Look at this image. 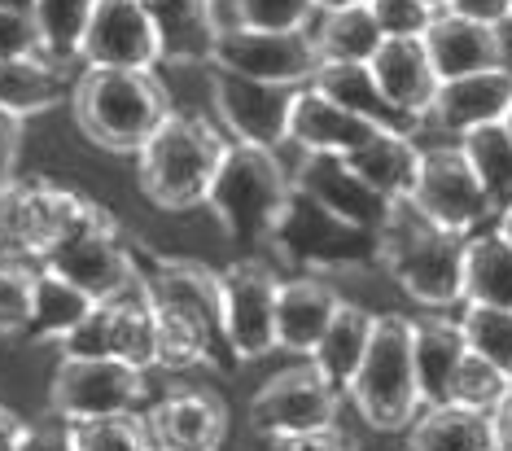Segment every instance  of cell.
Returning <instances> with one entry per match:
<instances>
[{"instance_id":"obj_41","label":"cell","mask_w":512,"mask_h":451,"mask_svg":"<svg viewBox=\"0 0 512 451\" xmlns=\"http://www.w3.org/2000/svg\"><path fill=\"white\" fill-rule=\"evenodd\" d=\"M232 27L246 31H307L316 18V0H228Z\"/></svg>"},{"instance_id":"obj_22","label":"cell","mask_w":512,"mask_h":451,"mask_svg":"<svg viewBox=\"0 0 512 451\" xmlns=\"http://www.w3.org/2000/svg\"><path fill=\"white\" fill-rule=\"evenodd\" d=\"M381 127L359 119V114L342 110L333 97H324L316 84L298 88L294 97V119H289V141L302 154H355L359 145H368Z\"/></svg>"},{"instance_id":"obj_17","label":"cell","mask_w":512,"mask_h":451,"mask_svg":"<svg viewBox=\"0 0 512 451\" xmlns=\"http://www.w3.org/2000/svg\"><path fill=\"white\" fill-rule=\"evenodd\" d=\"M88 66H123V71H154L162 62L158 31L149 22L145 0H97V14L84 36Z\"/></svg>"},{"instance_id":"obj_18","label":"cell","mask_w":512,"mask_h":451,"mask_svg":"<svg viewBox=\"0 0 512 451\" xmlns=\"http://www.w3.org/2000/svg\"><path fill=\"white\" fill-rule=\"evenodd\" d=\"M158 451H219L228 438V403L202 386H171L149 408Z\"/></svg>"},{"instance_id":"obj_4","label":"cell","mask_w":512,"mask_h":451,"mask_svg":"<svg viewBox=\"0 0 512 451\" xmlns=\"http://www.w3.org/2000/svg\"><path fill=\"white\" fill-rule=\"evenodd\" d=\"M381 268L399 281L421 307H451L464 298V259L469 237L429 224L412 202H394L381 224Z\"/></svg>"},{"instance_id":"obj_1","label":"cell","mask_w":512,"mask_h":451,"mask_svg":"<svg viewBox=\"0 0 512 451\" xmlns=\"http://www.w3.org/2000/svg\"><path fill=\"white\" fill-rule=\"evenodd\" d=\"M136 250L145 294L158 316V355L162 368H193L206 364L215 373H232L241 360L228 342L224 325V285L219 272L193 259H162L145 246Z\"/></svg>"},{"instance_id":"obj_46","label":"cell","mask_w":512,"mask_h":451,"mask_svg":"<svg viewBox=\"0 0 512 451\" xmlns=\"http://www.w3.org/2000/svg\"><path fill=\"white\" fill-rule=\"evenodd\" d=\"M18 451H75L71 447V421L62 416H49V421H36L22 438Z\"/></svg>"},{"instance_id":"obj_5","label":"cell","mask_w":512,"mask_h":451,"mask_svg":"<svg viewBox=\"0 0 512 451\" xmlns=\"http://www.w3.org/2000/svg\"><path fill=\"white\" fill-rule=\"evenodd\" d=\"M289 202H294V176L281 167L276 149L228 141V154L206 193L215 224L241 246H259L276 237Z\"/></svg>"},{"instance_id":"obj_13","label":"cell","mask_w":512,"mask_h":451,"mask_svg":"<svg viewBox=\"0 0 512 451\" xmlns=\"http://www.w3.org/2000/svg\"><path fill=\"white\" fill-rule=\"evenodd\" d=\"M407 202H412L429 224L447 228V233H464V237H473L486 219H499L460 145L425 149L421 176H416V189Z\"/></svg>"},{"instance_id":"obj_40","label":"cell","mask_w":512,"mask_h":451,"mask_svg":"<svg viewBox=\"0 0 512 451\" xmlns=\"http://www.w3.org/2000/svg\"><path fill=\"white\" fill-rule=\"evenodd\" d=\"M508 390H512V377L504 368L491 364L486 355L469 351L456 373V386H451V403H464V408H477V412H495L499 403L508 399Z\"/></svg>"},{"instance_id":"obj_30","label":"cell","mask_w":512,"mask_h":451,"mask_svg":"<svg viewBox=\"0 0 512 451\" xmlns=\"http://www.w3.org/2000/svg\"><path fill=\"white\" fill-rule=\"evenodd\" d=\"M372 325H377V316H372V311H364L359 303H342V307H337V316L329 320V329H324V338L316 342V351H311L307 360L316 364L337 390H351L359 364H364V355H368Z\"/></svg>"},{"instance_id":"obj_3","label":"cell","mask_w":512,"mask_h":451,"mask_svg":"<svg viewBox=\"0 0 512 451\" xmlns=\"http://www.w3.org/2000/svg\"><path fill=\"white\" fill-rule=\"evenodd\" d=\"M71 106L79 132L110 154H141V145L171 114L167 88L149 71L123 66H88L71 92Z\"/></svg>"},{"instance_id":"obj_8","label":"cell","mask_w":512,"mask_h":451,"mask_svg":"<svg viewBox=\"0 0 512 451\" xmlns=\"http://www.w3.org/2000/svg\"><path fill=\"white\" fill-rule=\"evenodd\" d=\"M44 268L62 272L66 281H75L79 289H88L97 303H110V298L127 294L136 281H141V268H136V250L119 237V224L106 206L92 202L88 219L79 224V233L71 241H62Z\"/></svg>"},{"instance_id":"obj_9","label":"cell","mask_w":512,"mask_h":451,"mask_svg":"<svg viewBox=\"0 0 512 451\" xmlns=\"http://www.w3.org/2000/svg\"><path fill=\"white\" fill-rule=\"evenodd\" d=\"M276 246L289 259L307 263V268H329V272H351L364 263H381V241L368 228H355L333 211H324L320 202H311L307 193L294 189V202L276 228Z\"/></svg>"},{"instance_id":"obj_38","label":"cell","mask_w":512,"mask_h":451,"mask_svg":"<svg viewBox=\"0 0 512 451\" xmlns=\"http://www.w3.org/2000/svg\"><path fill=\"white\" fill-rule=\"evenodd\" d=\"M40 272L31 259L0 250V338H22L31 325V307H36Z\"/></svg>"},{"instance_id":"obj_44","label":"cell","mask_w":512,"mask_h":451,"mask_svg":"<svg viewBox=\"0 0 512 451\" xmlns=\"http://www.w3.org/2000/svg\"><path fill=\"white\" fill-rule=\"evenodd\" d=\"M40 49V27L36 14H22V9H0V62L9 57H31Z\"/></svg>"},{"instance_id":"obj_26","label":"cell","mask_w":512,"mask_h":451,"mask_svg":"<svg viewBox=\"0 0 512 451\" xmlns=\"http://www.w3.org/2000/svg\"><path fill=\"white\" fill-rule=\"evenodd\" d=\"M412 346H416V377H421V399L425 408L451 403V386L469 355L460 320H412Z\"/></svg>"},{"instance_id":"obj_51","label":"cell","mask_w":512,"mask_h":451,"mask_svg":"<svg viewBox=\"0 0 512 451\" xmlns=\"http://www.w3.org/2000/svg\"><path fill=\"white\" fill-rule=\"evenodd\" d=\"M0 9H22V14H31V9H36V0H0Z\"/></svg>"},{"instance_id":"obj_28","label":"cell","mask_w":512,"mask_h":451,"mask_svg":"<svg viewBox=\"0 0 512 451\" xmlns=\"http://www.w3.org/2000/svg\"><path fill=\"white\" fill-rule=\"evenodd\" d=\"M412 451H499L495 412L438 403L412 421Z\"/></svg>"},{"instance_id":"obj_42","label":"cell","mask_w":512,"mask_h":451,"mask_svg":"<svg viewBox=\"0 0 512 451\" xmlns=\"http://www.w3.org/2000/svg\"><path fill=\"white\" fill-rule=\"evenodd\" d=\"M57 351L66 360H106L114 355V333H110V303H101L92 316H84L79 325L57 342Z\"/></svg>"},{"instance_id":"obj_19","label":"cell","mask_w":512,"mask_h":451,"mask_svg":"<svg viewBox=\"0 0 512 451\" xmlns=\"http://www.w3.org/2000/svg\"><path fill=\"white\" fill-rule=\"evenodd\" d=\"M421 40H425L429 57H434L438 79L495 71V66L508 62L504 36H499L495 22H477L469 14H456V9H438Z\"/></svg>"},{"instance_id":"obj_6","label":"cell","mask_w":512,"mask_h":451,"mask_svg":"<svg viewBox=\"0 0 512 451\" xmlns=\"http://www.w3.org/2000/svg\"><path fill=\"white\" fill-rule=\"evenodd\" d=\"M346 395L355 399L359 416L372 430H403L425 408L421 377H416V346H412V320L407 316H377L372 325L368 355L359 364Z\"/></svg>"},{"instance_id":"obj_36","label":"cell","mask_w":512,"mask_h":451,"mask_svg":"<svg viewBox=\"0 0 512 451\" xmlns=\"http://www.w3.org/2000/svg\"><path fill=\"white\" fill-rule=\"evenodd\" d=\"M36 27H40V49L53 62H71L84 53L88 22L97 14V0H36Z\"/></svg>"},{"instance_id":"obj_45","label":"cell","mask_w":512,"mask_h":451,"mask_svg":"<svg viewBox=\"0 0 512 451\" xmlns=\"http://www.w3.org/2000/svg\"><path fill=\"white\" fill-rule=\"evenodd\" d=\"M272 451H355V443H351V438H346L342 430H337V425H329V430L272 438Z\"/></svg>"},{"instance_id":"obj_39","label":"cell","mask_w":512,"mask_h":451,"mask_svg":"<svg viewBox=\"0 0 512 451\" xmlns=\"http://www.w3.org/2000/svg\"><path fill=\"white\" fill-rule=\"evenodd\" d=\"M460 329L469 338V351L486 355L512 377V307H491V303H464Z\"/></svg>"},{"instance_id":"obj_43","label":"cell","mask_w":512,"mask_h":451,"mask_svg":"<svg viewBox=\"0 0 512 451\" xmlns=\"http://www.w3.org/2000/svg\"><path fill=\"white\" fill-rule=\"evenodd\" d=\"M372 14H377L386 36H425L429 22L438 9H429L425 0H368Z\"/></svg>"},{"instance_id":"obj_55","label":"cell","mask_w":512,"mask_h":451,"mask_svg":"<svg viewBox=\"0 0 512 451\" xmlns=\"http://www.w3.org/2000/svg\"><path fill=\"white\" fill-rule=\"evenodd\" d=\"M504 127H508V132H512V106H508V114H504Z\"/></svg>"},{"instance_id":"obj_24","label":"cell","mask_w":512,"mask_h":451,"mask_svg":"<svg viewBox=\"0 0 512 451\" xmlns=\"http://www.w3.org/2000/svg\"><path fill=\"white\" fill-rule=\"evenodd\" d=\"M324 97H333L342 110L359 114V119L377 123L381 132H403V136H416L421 132V119H412L407 110H399L394 101L381 92L377 75H372L368 62H324L316 79H311Z\"/></svg>"},{"instance_id":"obj_50","label":"cell","mask_w":512,"mask_h":451,"mask_svg":"<svg viewBox=\"0 0 512 451\" xmlns=\"http://www.w3.org/2000/svg\"><path fill=\"white\" fill-rule=\"evenodd\" d=\"M495 434H499V451H512V390L495 408Z\"/></svg>"},{"instance_id":"obj_48","label":"cell","mask_w":512,"mask_h":451,"mask_svg":"<svg viewBox=\"0 0 512 451\" xmlns=\"http://www.w3.org/2000/svg\"><path fill=\"white\" fill-rule=\"evenodd\" d=\"M447 9H456V14H469V18H477V22H504V18H512V0H451Z\"/></svg>"},{"instance_id":"obj_7","label":"cell","mask_w":512,"mask_h":451,"mask_svg":"<svg viewBox=\"0 0 512 451\" xmlns=\"http://www.w3.org/2000/svg\"><path fill=\"white\" fill-rule=\"evenodd\" d=\"M92 198L75 189H57L44 176L9 180L0 189V250L22 259H49V254L79 233Z\"/></svg>"},{"instance_id":"obj_2","label":"cell","mask_w":512,"mask_h":451,"mask_svg":"<svg viewBox=\"0 0 512 451\" xmlns=\"http://www.w3.org/2000/svg\"><path fill=\"white\" fill-rule=\"evenodd\" d=\"M224 154L228 141L215 132L211 119L171 110L136 154V180L145 198L162 211H193L211 193Z\"/></svg>"},{"instance_id":"obj_25","label":"cell","mask_w":512,"mask_h":451,"mask_svg":"<svg viewBox=\"0 0 512 451\" xmlns=\"http://www.w3.org/2000/svg\"><path fill=\"white\" fill-rule=\"evenodd\" d=\"M342 307V294L320 281V276H298V281H281V303H276V346L294 355H311L324 338L329 320Z\"/></svg>"},{"instance_id":"obj_12","label":"cell","mask_w":512,"mask_h":451,"mask_svg":"<svg viewBox=\"0 0 512 451\" xmlns=\"http://www.w3.org/2000/svg\"><path fill=\"white\" fill-rule=\"evenodd\" d=\"M342 395L316 364H294L285 373L267 377L259 395L250 399V425L263 438H289V434H311L337 425Z\"/></svg>"},{"instance_id":"obj_10","label":"cell","mask_w":512,"mask_h":451,"mask_svg":"<svg viewBox=\"0 0 512 451\" xmlns=\"http://www.w3.org/2000/svg\"><path fill=\"white\" fill-rule=\"evenodd\" d=\"M211 66L215 71H228V75H241V79H259V84L307 88L324 66V53H320L316 36H307V31L228 27V31H219Z\"/></svg>"},{"instance_id":"obj_16","label":"cell","mask_w":512,"mask_h":451,"mask_svg":"<svg viewBox=\"0 0 512 451\" xmlns=\"http://www.w3.org/2000/svg\"><path fill=\"white\" fill-rule=\"evenodd\" d=\"M294 189L320 202L324 211H333L337 219H346V224L368 228V233H381V224L394 211L386 193L372 189L342 154H302V163L294 167Z\"/></svg>"},{"instance_id":"obj_37","label":"cell","mask_w":512,"mask_h":451,"mask_svg":"<svg viewBox=\"0 0 512 451\" xmlns=\"http://www.w3.org/2000/svg\"><path fill=\"white\" fill-rule=\"evenodd\" d=\"M75 451H158L149 434V416L119 412V416H92V421H71Z\"/></svg>"},{"instance_id":"obj_52","label":"cell","mask_w":512,"mask_h":451,"mask_svg":"<svg viewBox=\"0 0 512 451\" xmlns=\"http://www.w3.org/2000/svg\"><path fill=\"white\" fill-rule=\"evenodd\" d=\"M499 233H504V237L512 241V211H504V215H499Z\"/></svg>"},{"instance_id":"obj_11","label":"cell","mask_w":512,"mask_h":451,"mask_svg":"<svg viewBox=\"0 0 512 451\" xmlns=\"http://www.w3.org/2000/svg\"><path fill=\"white\" fill-rule=\"evenodd\" d=\"M149 395L145 368L123 360H57L49 381V412L62 421H92V416L136 412Z\"/></svg>"},{"instance_id":"obj_53","label":"cell","mask_w":512,"mask_h":451,"mask_svg":"<svg viewBox=\"0 0 512 451\" xmlns=\"http://www.w3.org/2000/svg\"><path fill=\"white\" fill-rule=\"evenodd\" d=\"M320 9H342V5H359V0H316Z\"/></svg>"},{"instance_id":"obj_35","label":"cell","mask_w":512,"mask_h":451,"mask_svg":"<svg viewBox=\"0 0 512 451\" xmlns=\"http://www.w3.org/2000/svg\"><path fill=\"white\" fill-rule=\"evenodd\" d=\"M464 158L473 163L477 180H482L486 198H491L495 215L512 211V132L504 123H482L473 132H464Z\"/></svg>"},{"instance_id":"obj_21","label":"cell","mask_w":512,"mask_h":451,"mask_svg":"<svg viewBox=\"0 0 512 451\" xmlns=\"http://www.w3.org/2000/svg\"><path fill=\"white\" fill-rule=\"evenodd\" d=\"M372 75H377L381 92L394 101L399 110H407L412 119H429V106L438 97V71L434 57H429L421 36H386L381 49L372 53Z\"/></svg>"},{"instance_id":"obj_23","label":"cell","mask_w":512,"mask_h":451,"mask_svg":"<svg viewBox=\"0 0 512 451\" xmlns=\"http://www.w3.org/2000/svg\"><path fill=\"white\" fill-rule=\"evenodd\" d=\"M149 22L158 31L162 62L171 66H202L215 57L219 22L211 0H145Z\"/></svg>"},{"instance_id":"obj_47","label":"cell","mask_w":512,"mask_h":451,"mask_svg":"<svg viewBox=\"0 0 512 451\" xmlns=\"http://www.w3.org/2000/svg\"><path fill=\"white\" fill-rule=\"evenodd\" d=\"M18 145H22V119H14V114L0 106V189H5V184L14 180Z\"/></svg>"},{"instance_id":"obj_34","label":"cell","mask_w":512,"mask_h":451,"mask_svg":"<svg viewBox=\"0 0 512 451\" xmlns=\"http://www.w3.org/2000/svg\"><path fill=\"white\" fill-rule=\"evenodd\" d=\"M464 303L512 307V241L504 233L469 237V259H464Z\"/></svg>"},{"instance_id":"obj_32","label":"cell","mask_w":512,"mask_h":451,"mask_svg":"<svg viewBox=\"0 0 512 451\" xmlns=\"http://www.w3.org/2000/svg\"><path fill=\"white\" fill-rule=\"evenodd\" d=\"M110 333H114V360L132 368H154L162 364L158 355V316L145 294V281H136L127 294L110 298Z\"/></svg>"},{"instance_id":"obj_27","label":"cell","mask_w":512,"mask_h":451,"mask_svg":"<svg viewBox=\"0 0 512 451\" xmlns=\"http://www.w3.org/2000/svg\"><path fill=\"white\" fill-rule=\"evenodd\" d=\"M71 92L75 88L66 84L62 62H53L44 53L0 62V106L14 114V119H36V114L62 106Z\"/></svg>"},{"instance_id":"obj_29","label":"cell","mask_w":512,"mask_h":451,"mask_svg":"<svg viewBox=\"0 0 512 451\" xmlns=\"http://www.w3.org/2000/svg\"><path fill=\"white\" fill-rule=\"evenodd\" d=\"M421 158H425V149H416L412 136L377 132L368 145H359L355 154H346V163H351L377 193H386L390 202H403V198H412V189H416Z\"/></svg>"},{"instance_id":"obj_14","label":"cell","mask_w":512,"mask_h":451,"mask_svg":"<svg viewBox=\"0 0 512 451\" xmlns=\"http://www.w3.org/2000/svg\"><path fill=\"white\" fill-rule=\"evenodd\" d=\"M224 285V325L237 360H263L276 351V303L281 281L263 259H237L219 272Z\"/></svg>"},{"instance_id":"obj_54","label":"cell","mask_w":512,"mask_h":451,"mask_svg":"<svg viewBox=\"0 0 512 451\" xmlns=\"http://www.w3.org/2000/svg\"><path fill=\"white\" fill-rule=\"evenodd\" d=\"M425 5H429V9H447L451 0H425Z\"/></svg>"},{"instance_id":"obj_31","label":"cell","mask_w":512,"mask_h":451,"mask_svg":"<svg viewBox=\"0 0 512 451\" xmlns=\"http://www.w3.org/2000/svg\"><path fill=\"white\" fill-rule=\"evenodd\" d=\"M101 303L79 289L75 281H66L62 272L53 268H40V285H36V307H31V325H27V338L31 346H44V342H62L79 320L92 316Z\"/></svg>"},{"instance_id":"obj_15","label":"cell","mask_w":512,"mask_h":451,"mask_svg":"<svg viewBox=\"0 0 512 451\" xmlns=\"http://www.w3.org/2000/svg\"><path fill=\"white\" fill-rule=\"evenodd\" d=\"M215 110L228 123V132L241 145L259 149H281L289 141V119H294V97L298 88L285 84H259V79H241L219 71L215 75Z\"/></svg>"},{"instance_id":"obj_49","label":"cell","mask_w":512,"mask_h":451,"mask_svg":"<svg viewBox=\"0 0 512 451\" xmlns=\"http://www.w3.org/2000/svg\"><path fill=\"white\" fill-rule=\"evenodd\" d=\"M27 430H31V425L22 421L14 408H5V403H0V451H18L22 438H27Z\"/></svg>"},{"instance_id":"obj_33","label":"cell","mask_w":512,"mask_h":451,"mask_svg":"<svg viewBox=\"0 0 512 451\" xmlns=\"http://www.w3.org/2000/svg\"><path fill=\"white\" fill-rule=\"evenodd\" d=\"M381 40H386V31H381L368 0L342 5V9H324V18L316 27V44H320L324 62H372Z\"/></svg>"},{"instance_id":"obj_20","label":"cell","mask_w":512,"mask_h":451,"mask_svg":"<svg viewBox=\"0 0 512 451\" xmlns=\"http://www.w3.org/2000/svg\"><path fill=\"white\" fill-rule=\"evenodd\" d=\"M508 106H512V71L495 66V71L442 79L434 106H429V123L442 127V132L464 136L482 123H504Z\"/></svg>"}]
</instances>
